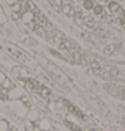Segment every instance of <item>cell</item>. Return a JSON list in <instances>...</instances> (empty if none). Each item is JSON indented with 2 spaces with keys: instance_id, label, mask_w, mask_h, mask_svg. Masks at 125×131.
I'll use <instances>...</instances> for the list:
<instances>
[{
  "instance_id": "6da1fadb",
  "label": "cell",
  "mask_w": 125,
  "mask_h": 131,
  "mask_svg": "<svg viewBox=\"0 0 125 131\" xmlns=\"http://www.w3.org/2000/svg\"><path fill=\"white\" fill-rule=\"evenodd\" d=\"M23 82H24L27 89H30L31 92L36 93L38 96H40V97H43V99H47L51 95V91L47 88V86H45L43 84L38 82L34 79H23Z\"/></svg>"
},
{
  "instance_id": "7a4b0ae2",
  "label": "cell",
  "mask_w": 125,
  "mask_h": 131,
  "mask_svg": "<svg viewBox=\"0 0 125 131\" xmlns=\"http://www.w3.org/2000/svg\"><path fill=\"white\" fill-rule=\"evenodd\" d=\"M108 9H109V12L117 19V22L120 25L125 28V9L120 6L117 2H114V0H110L108 3Z\"/></svg>"
},
{
  "instance_id": "3957f363",
  "label": "cell",
  "mask_w": 125,
  "mask_h": 131,
  "mask_svg": "<svg viewBox=\"0 0 125 131\" xmlns=\"http://www.w3.org/2000/svg\"><path fill=\"white\" fill-rule=\"evenodd\" d=\"M104 88H105V91H106L109 95H112L113 97L120 99V100H125V86H124V85L105 84Z\"/></svg>"
},
{
  "instance_id": "277c9868",
  "label": "cell",
  "mask_w": 125,
  "mask_h": 131,
  "mask_svg": "<svg viewBox=\"0 0 125 131\" xmlns=\"http://www.w3.org/2000/svg\"><path fill=\"white\" fill-rule=\"evenodd\" d=\"M7 50L11 53V54L16 58V60H19V61H22L23 64H28V62H31L32 61V58L27 54L26 51H23L22 49H19V47H16V46H7Z\"/></svg>"
},
{
  "instance_id": "5b68a950",
  "label": "cell",
  "mask_w": 125,
  "mask_h": 131,
  "mask_svg": "<svg viewBox=\"0 0 125 131\" xmlns=\"http://www.w3.org/2000/svg\"><path fill=\"white\" fill-rule=\"evenodd\" d=\"M62 103H63L65 108L69 111V112L73 114L74 116H77V118H79V119H85V114H84L77 105H74L73 103H70V101L66 100V99H62Z\"/></svg>"
},
{
  "instance_id": "8992f818",
  "label": "cell",
  "mask_w": 125,
  "mask_h": 131,
  "mask_svg": "<svg viewBox=\"0 0 125 131\" xmlns=\"http://www.w3.org/2000/svg\"><path fill=\"white\" fill-rule=\"evenodd\" d=\"M65 124H66V127L69 128L70 131H84L82 128L79 127V126H77L75 123H71V122H69V120H66Z\"/></svg>"
},
{
  "instance_id": "52a82bcc",
  "label": "cell",
  "mask_w": 125,
  "mask_h": 131,
  "mask_svg": "<svg viewBox=\"0 0 125 131\" xmlns=\"http://www.w3.org/2000/svg\"><path fill=\"white\" fill-rule=\"evenodd\" d=\"M0 22H6V15H4V11H3L2 6H0Z\"/></svg>"
},
{
  "instance_id": "ba28073f",
  "label": "cell",
  "mask_w": 125,
  "mask_h": 131,
  "mask_svg": "<svg viewBox=\"0 0 125 131\" xmlns=\"http://www.w3.org/2000/svg\"><path fill=\"white\" fill-rule=\"evenodd\" d=\"M6 2L9 4V6H16V4H19L22 0H6Z\"/></svg>"
},
{
  "instance_id": "9c48e42d",
  "label": "cell",
  "mask_w": 125,
  "mask_h": 131,
  "mask_svg": "<svg viewBox=\"0 0 125 131\" xmlns=\"http://www.w3.org/2000/svg\"><path fill=\"white\" fill-rule=\"evenodd\" d=\"M52 2H54L55 4H57V6H58L59 8L62 7V3H63V0H52Z\"/></svg>"
},
{
  "instance_id": "30bf717a",
  "label": "cell",
  "mask_w": 125,
  "mask_h": 131,
  "mask_svg": "<svg viewBox=\"0 0 125 131\" xmlns=\"http://www.w3.org/2000/svg\"><path fill=\"white\" fill-rule=\"evenodd\" d=\"M92 131H100V130H97V128H92Z\"/></svg>"
}]
</instances>
